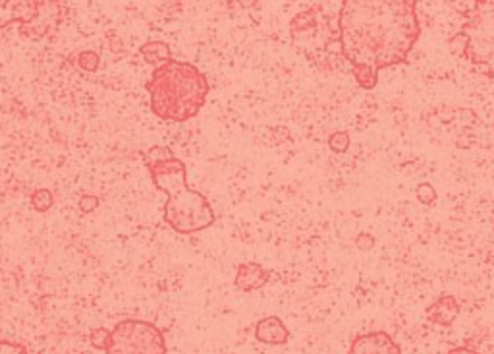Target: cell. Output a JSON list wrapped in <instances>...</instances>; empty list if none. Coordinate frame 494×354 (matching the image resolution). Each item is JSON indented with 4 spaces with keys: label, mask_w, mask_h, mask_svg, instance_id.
I'll use <instances>...</instances> for the list:
<instances>
[{
    "label": "cell",
    "mask_w": 494,
    "mask_h": 354,
    "mask_svg": "<svg viewBox=\"0 0 494 354\" xmlns=\"http://www.w3.org/2000/svg\"><path fill=\"white\" fill-rule=\"evenodd\" d=\"M340 55L351 64L361 90H372L379 74L408 64L421 35L412 0H344L336 14Z\"/></svg>",
    "instance_id": "1"
},
{
    "label": "cell",
    "mask_w": 494,
    "mask_h": 354,
    "mask_svg": "<svg viewBox=\"0 0 494 354\" xmlns=\"http://www.w3.org/2000/svg\"><path fill=\"white\" fill-rule=\"evenodd\" d=\"M141 157L155 186L169 196L162 211L164 223L180 234H193L211 227L215 211L203 194L188 186L184 161L167 146H153Z\"/></svg>",
    "instance_id": "2"
},
{
    "label": "cell",
    "mask_w": 494,
    "mask_h": 354,
    "mask_svg": "<svg viewBox=\"0 0 494 354\" xmlns=\"http://www.w3.org/2000/svg\"><path fill=\"white\" fill-rule=\"evenodd\" d=\"M145 90L153 114L161 121L185 122L205 106L211 83L192 62L172 59L153 70Z\"/></svg>",
    "instance_id": "3"
},
{
    "label": "cell",
    "mask_w": 494,
    "mask_h": 354,
    "mask_svg": "<svg viewBox=\"0 0 494 354\" xmlns=\"http://www.w3.org/2000/svg\"><path fill=\"white\" fill-rule=\"evenodd\" d=\"M456 57L466 59L482 74H494V0L475 3L464 12V21L448 41Z\"/></svg>",
    "instance_id": "4"
},
{
    "label": "cell",
    "mask_w": 494,
    "mask_h": 354,
    "mask_svg": "<svg viewBox=\"0 0 494 354\" xmlns=\"http://www.w3.org/2000/svg\"><path fill=\"white\" fill-rule=\"evenodd\" d=\"M290 35L294 45L313 64L319 68L331 67L328 59L334 55V43L338 45V24L328 21L325 4H313L295 16L290 24Z\"/></svg>",
    "instance_id": "5"
},
{
    "label": "cell",
    "mask_w": 494,
    "mask_h": 354,
    "mask_svg": "<svg viewBox=\"0 0 494 354\" xmlns=\"http://www.w3.org/2000/svg\"><path fill=\"white\" fill-rule=\"evenodd\" d=\"M106 354H167V339L151 321L124 319L113 329Z\"/></svg>",
    "instance_id": "6"
},
{
    "label": "cell",
    "mask_w": 494,
    "mask_h": 354,
    "mask_svg": "<svg viewBox=\"0 0 494 354\" xmlns=\"http://www.w3.org/2000/svg\"><path fill=\"white\" fill-rule=\"evenodd\" d=\"M43 0H0V29L18 21L27 26L41 12Z\"/></svg>",
    "instance_id": "7"
},
{
    "label": "cell",
    "mask_w": 494,
    "mask_h": 354,
    "mask_svg": "<svg viewBox=\"0 0 494 354\" xmlns=\"http://www.w3.org/2000/svg\"><path fill=\"white\" fill-rule=\"evenodd\" d=\"M348 354H404L387 331H369L351 341Z\"/></svg>",
    "instance_id": "8"
},
{
    "label": "cell",
    "mask_w": 494,
    "mask_h": 354,
    "mask_svg": "<svg viewBox=\"0 0 494 354\" xmlns=\"http://www.w3.org/2000/svg\"><path fill=\"white\" fill-rule=\"evenodd\" d=\"M60 14H62L60 3H43L37 18L27 26H20V35L33 41L47 37L49 34H52L54 28H57Z\"/></svg>",
    "instance_id": "9"
},
{
    "label": "cell",
    "mask_w": 494,
    "mask_h": 354,
    "mask_svg": "<svg viewBox=\"0 0 494 354\" xmlns=\"http://www.w3.org/2000/svg\"><path fill=\"white\" fill-rule=\"evenodd\" d=\"M271 279V271L265 270L261 264L255 262H246L238 265L234 287L241 293H251L259 291V288L265 287Z\"/></svg>",
    "instance_id": "10"
},
{
    "label": "cell",
    "mask_w": 494,
    "mask_h": 354,
    "mask_svg": "<svg viewBox=\"0 0 494 354\" xmlns=\"http://www.w3.org/2000/svg\"><path fill=\"white\" fill-rule=\"evenodd\" d=\"M255 339L265 345H286L290 339V331L284 326V321L278 316H267L257 321L255 326Z\"/></svg>",
    "instance_id": "11"
},
{
    "label": "cell",
    "mask_w": 494,
    "mask_h": 354,
    "mask_svg": "<svg viewBox=\"0 0 494 354\" xmlns=\"http://www.w3.org/2000/svg\"><path fill=\"white\" fill-rule=\"evenodd\" d=\"M459 316V303L452 295H443L427 308V319L436 326L450 327Z\"/></svg>",
    "instance_id": "12"
},
{
    "label": "cell",
    "mask_w": 494,
    "mask_h": 354,
    "mask_svg": "<svg viewBox=\"0 0 494 354\" xmlns=\"http://www.w3.org/2000/svg\"><path fill=\"white\" fill-rule=\"evenodd\" d=\"M139 55L151 67H162L172 60V51L169 47V43L164 41H147L139 47Z\"/></svg>",
    "instance_id": "13"
},
{
    "label": "cell",
    "mask_w": 494,
    "mask_h": 354,
    "mask_svg": "<svg viewBox=\"0 0 494 354\" xmlns=\"http://www.w3.org/2000/svg\"><path fill=\"white\" fill-rule=\"evenodd\" d=\"M54 206V194L49 188H39L31 194V208L39 213H47Z\"/></svg>",
    "instance_id": "14"
},
{
    "label": "cell",
    "mask_w": 494,
    "mask_h": 354,
    "mask_svg": "<svg viewBox=\"0 0 494 354\" xmlns=\"http://www.w3.org/2000/svg\"><path fill=\"white\" fill-rule=\"evenodd\" d=\"M111 337H113V331H108L105 327H95L90 334V345L97 350L106 352L108 345H111Z\"/></svg>",
    "instance_id": "15"
},
{
    "label": "cell",
    "mask_w": 494,
    "mask_h": 354,
    "mask_svg": "<svg viewBox=\"0 0 494 354\" xmlns=\"http://www.w3.org/2000/svg\"><path fill=\"white\" fill-rule=\"evenodd\" d=\"M328 147H331V152L334 153H346L349 149V132L338 130L331 134V138H328Z\"/></svg>",
    "instance_id": "16"
},
{
    "label": "cell",
    "mask_w": 494,
    "mask_h": 354,
    "mask_svg": "<svg viewBox=\"0 0 494 354\" xmlns=\"http://www.w3.org/2000/svg\"><path fill=\"white\" fill-rule=\"evenodd\" d=\"M78 64H80V68L85 72H97L98 67H101V57H98L95 51H83V52H80Z\"/></svg>",
    "instance_id": "17"
},
{
    "label": "cell",
    "mask_w": 494,
    "mask_h": 354,
    "mask_svg": "<svg viewBox=\"0 0 494 354\" xmlns=\"http://www.w3.org/2000/svg\"><path fill=\"white\" fill-rule=\"evenodd\" d=\"M415 196L423 206H431V203L436 201V190L433 185H429V182H421V185L415 188Z\"/></svg>",
    "instance_id": "18"
},
{
    "label": "cell",
    "mask_w": 494,
    "mask_h": 354,
    "mask_svg": "<svg viewBox=\"0 0 494 354\" xmlns=\"http://www.w3.org/2000/svg\"><path fill=\"white\" fill-rule=\"evenodd\" d=\"M0 354H27V349L20 342L0 341Z\"/></svg>",
    "instance_id": "19"
},
{
    "label": "cell",
    "mask_w": 494,
    "mask_h": 354,
    "mask_svg": "<svg viewBox=\"0 0 494 354\" xmlns=\"http://www.w3.org/2000/svg\"><path fill=\"white\" fill-rule=\"evenodd\" d=\"M356 246L359 250L367 252V250L372 248V246H375V236L369 234V232H359L357 239H356Z\"/></svg>",
    "instance_id": "20"
},
{
    "label": "cell",
    "mask_w": 494,
    "mask_h": 354,
    "mask_svg": "<svg viewBox=\"0 0 494 354\" xmlns=\"http://www.w3.org/2000/svg\"><path fill=\"white\" fill-rule=\"evenodd\" d=\"M98 208V198L97 196H83L82 200H80V209H82V213H91V211H95Z\"/></svg>",
    "instance_id": "21"
},
{
    "label": "cell",
    "mask_w": 494,
    "mask_h": 354,
    "mask_svg": "<svg viewBox=\"0 0 494 354\" xmlns=\"http://www.w3.org/2000/svg\"><path fill=\"white\" fill-rule=\"evenodd\" d=\"M446 354H479V352L471 347H456L452 350H448Z\"/></svg>",
    "instance_id": "22"
}]
</instances>
